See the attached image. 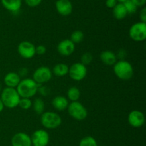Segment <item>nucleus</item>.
<instances>
[{"label":"nucleus","instance_id":"obj_1","mask_svg":"<svg viewBox=\"0 0 146 146\" xmlns=\"http://www.w3.org/2000/svg\"><path fill=\"white\" fill-rule=\"evenodd\" d=\"M16 89L20 97L31 98L38 92V84L33 79L27 78L21 80Z\"/></svg>","mask_w":146,"mask_h":146},{"label":"nucleus","instance_id":"obj_2","mask_svg":"<svg viewBox=\"0 0 146 146\" xmlns=\"http://www.w3.org/2000/svg\"><path fill=\"white\" fill-rule=\"evenodd\" d=\"M0 98L4 107L12 109L18 106L21 97L17 89L7 87L4 89Z\"/></svg>","mask_w":146,"mask_h":146},{"label":"nucleus","instance_id":"obj_3","mask_svg":"<svg viewBox=\"0 0 146 146\" xmlns=\"http://www.w3.org/2000/svg\"><path fill=\"white\" fill-rule=\"evenodd\" d=\"M113 71L115 75L122 80H129L134 74L133 67L125 60H120L114 64Z\"/></svg>","mask_w":146,"mask_h":146},{"label":"nucleus","instance_id":"obj_4","mask_svg":"<svg viewBox=\"0 0 146 146\" xmlns=\"http://www.w3.org/2000/svg\"><path fill=\"white\" fill-rule=\"evenodd\" d=\"M41 123L47 129H55L62 123L61 116L54 112H45L41 114Z\"/></svg>","mask_w":146,"mask_h":146},{"label":"nucleus","instance_id":"obj_5","mask_svg":"<svg viewBox=\"0 0 146 146\" xmlns=\"http://www.w3.org/2000/svg\"><path fill=\"white\" fill-rule=\"evenodd\" d=\"M67 109L70 116L78 121L85 120L88 115V112L86 107L78 101L71 102L68 104Z\"/></svg>","mask_w":146,"mask_h":146},{"label":"nucleus","instance_id":"obj_6","mask_svg":"<svg viewBox=\"0 0 146 146\" xmlns=\"http://www.w3.org/2000/svg\"><path fill=\"white\" fill-rule=\"evenodd\" d=\"M129 35L135 42H143L146 39V23L140 22L133 24L129 29Z\"/></svg>","mask_w":146,"mask_h":146},{"label":"nucleus","instance_id":"obj_7","mask_svg":"<svg viewBox=\"0 0 146 146\" xmlns=\"http://www.w3.org/2000/svg\"><path fill=\"white\" fill-rule=\"evenodd\" d=\"M68 74L72 80L75 81H81L86 76L87 68L86 65L81 62L74 63L68 68Z\"/></svg>","mask_w":146,"mask_h":146},{"label":"nucleus","instance_id":"obj_8","mask_svg":"<svg viewBox=\"0 0 146 146\" xmlns=\"http://www.w3.org/2000/svg\"><path fill=\"white\" fill-rule=\"evenodd\" d=\"M52 77V72L46 66L38 67L33 74V80L38 84H44L50 81Z\"/></svg>","mask_w":146,"mask_h":146},{"label":"nucleus","instance_id":"obj_9","mask_svg":"<svg viewBox=\"0 0 146 146\" xmlns=\"http://www.w3.org/2000/svg\"><path fill=\"white\" fill-rule=\"evenodd\" d=\"M30 137L33 146H47L49 143V134L42 129L34 131Z\"/></svg>","mask_w":146,"mask_h":146},{"label":"nucleus","instance_id":"obj_10","mask_svg":"<svg viewBox=\"0 0 146 146\" xmlns=\"http://www.w3.org/2000/svg\"><path fill=\"white\" fill-rule=\"evenodd\" d=\"M17 51L19 55L24 59H31L35 55L36 47L31 42L23 41L19 44Z\"/></svg>","mask_w":146,"mask_h":146},{"label":"nucleus","instance_id":"obj_11","mask_svg":"<svg viewBox=\"0 0 146 146\" xmlns=\"http://www.w3.org/2000/svg\"><path fill=\"white\" fill-rule=\"evenodd\" d=\"M57 50L61 55L67 57L74 53L75 50V44L70 39H66L58 43Z\"/></svg>","mask_w":146,"mask_h":146},{"label":"nucleus","instance_id":"obj_12","mask_svg":"<svg viewBox=\"0 0 146 146\" xmlns=\"http://www.w3.org/2000/svg\"><path fill=\"white\" fill-rule=\"evenodd\" d=\"M129 124L133 127H141L145 123V115L139 110H133L128 117Z\"/></svg>","mask_w":146,"mask_h":146},{"label":"nucleus","instance_id":"obj_13","mask_svg":"<svg viewBox=\"0 0 146 146\" xmlns=\"http://www.w3.org/2000/svg\"><path fill=\"white\" fill-rule=\"evenodd\" d=\"M12 146H32L31 137L24 133H17L11 138Z\"/></svg>","mask_w":146,"mask_h":146},{"label":"nucleus","instance_id":"obj_14","mask_svg":"<svg viewBox=\"0 0 146 146\" xmlns=\"http://www.w3.org/2000/svg\"><path fill=\"white\" fill-rule=\"evenodd\" d=\"M56 8L58 14L62 16H68L71 14L73 6L69 0H57Z\"/></svg>","mask_w":146,"mask_h":146},{"label":"nucleus","instance_id":"obj_15","mask_svg":"<svg viewBox=\"0 0 146 146\" xmlns=\"http://www.w3.org/2000/svg\"><path fill=\"white\" fill-rule=\"evenodd\" d=\"M100 59L104 64L108 66L114 65L117 62L116 54L110 50L103 51L100 54Z\"/></svg>","mask_w":146,"mask_h":146},{"label":"nucleus","instance_id":"obj_16","mask_svg":"<svg viewBox=\"0 0 146 146\" xmlns=\"http://www.w3.org/2000/svg\"><path fill=\"white\" fill-rule=\"evenodd\" d=\"M20 81H21L20 76L17 73L13 72L7 73L4 79V82L6 85L8 87H12V88H16Z\"/></svg>","mask_w":146,"mask_h":146},{"label":"nucleus","instance_id":"obj_17","mask_svg":"<svg viewBox=\"0 0 146 146\" xmlns=\"http://www.w3.org/2000/svg\"><path fill=\"white\" fill-rule=\"evenodd\" d=\"M52 105L58 111H63L68 107V101L66 97L58 95L53 99Z\"/></svg>","mask_w":146,"mask_h":146},{"label":"nucleus","instance_id":"obj_18","mask_svg":"<svg viewBox=\"0 0 146 146\" xmlns=\"http://www.w3.org/2000/svg\"><path fill=\"white\" fill-rule=\"evenodd\" d=\"M3 7L10 11H17L19 10L21 6V0H1Z\"/></svg>","mask_w":146,"mask_h":146},{"label":"nucleus","instance_id":"obj_19","mask_svg":"<svg viewBox=\"0 0 146 146\" xmlns=\"http://www.w3.org/2000/svg\"><path fill=\"white\" fill-rule=\"evenodd\" d=\"M113 14L114 17L118 20L123 19L128 15V12L125 9V6L123 3H118L115 5V7L113 9Z\"/></svg>","mask_w":146,"mask_h":146},{"label":"nucleus","instance_id":"obj_20","mask_svg":"<svg viewBox=\"0 0 146 146\" xmlns=\"http://www.w3.org/2000/svg\"><path fill=\"white\" fill-rule=\"evenodd\" d=\"M68 66L64 63H58L53 68V73L57 77H64L68 73Z\"/></svg>","mask_w":146,"mask_h":146},{"label":"nucleus","instance_id":"obj_21","mask_svg":"<svg viewBox=\"0 0 146 146\" xmlns=\"http://www.w3.org/2000/svg\"><path fill=\"white\" fill-rule=\"evenodd\" d=\"M81 96L79 89L76 87H71L67 91V97L71 102L78 101Z\"/></svg>","mask_w":146,"mask_h":146},{"label":"nucleus","instance_id":"obj_22","mask_svg":"<svg viewBox=\"0 0 146 146\" xmlns=\"http://www.w3.org/2000/svg\"><path fill=\"white\" fill-rule=\"evenodd\" d=\"M33 109H34V112L38 115H41L44 111L45 109V104L44 102L43 101L42 99L41 98H36L32 104Z\"/></svg>","mask_w":146,"mask_h":146},{"label":"nucleus","instance_id":"obj_23","mask_svg":"<svg viewBox=\"0 0 146 146\" xmlns=\"http://www.w3.org/2000/svg\"><path fill=\"white\" fill-rule=\"evenodd\" d=\"M79 146H98L97 142L92 136H86L81 140Z\"/></svg>","mask_w":146,"mask_h":146},{"label":"nucleus","instance_id":"obj_24","mask_svg":"<svg viewBox=\"0 0 146 146\" xmlns=\"http://www.w3.org/2000/svg\"><path fill=\"white\" fill-rule=\"evenodd\" d=\"M84 37V35L82 31L76 30V31H74V32H72V34H71L70 40H71L74 44H76V43H80L81 41H83Z\"/></svg>","mask_w":146,"mask_h":146},{"label":"nucleus","instance_id":"obj_25","mask_svg":"<svg viewBox=\"0 0 146 146\" xmlns=\"http://www.w3.org/2000/svg\"><path fill=\"white\" fill-rule=\"evenodd\" d=\"M18 106H19L23 110H29L32 106V102H31L30 98H25V97H21L19 102Z\"/></svg>","mask_w":146,"mask_h":146},{"label":"nucleus","instance_id":"obj_26","mask_svg":"<svg viewBox=\"0 0 146 146\" xmlns=\"http://www.w3.org/2000/svg\"><path fill=\"white\" fill-rule=\"evenodd\" d=\"M123 4L125 6L128 14H133V13H135V11H137L138 7H137L131 0H126V1H125V2L123 3Z\"/></svg>","mask_w":146,"mask_h":146},{"label":"nucleus","instance_id":"obj_27","mask_svg":"<svg viewBox=\"0 0 146 146\" xmlns=\"http://www.w3.org/2000/svg\"><path fill=\"white\" fill-rule=\"evenodd\" d=\"M81 63L84 65H87V64H89L90 63L92 62L93 60V55L89 52H86L81 56Z\"/></svg>","mask_w":146,"mask_h":146},{"label":"nucleus","instance_id":"obj_28","mask_svg":"<svg viewBox=\"0 0 146 146\" xmlns=\"http://www.w3.org/2000/svg\"><path fill=\"white\" fill-rule=\"evenodd\" d=\"M42 0H25V2L29 7H35L41 4Z\"/></svg>","mask_w":146,"mask_h":146},{"label":"nucleus","instance_id":"obj_29","mask_svg":"<svg viewBox=\"0 0 146 146\" xmlns=\"http://www.w3.org/2000/svg\"><path fill=\"white\" fill-rule=\"evenodd\" d=\"M46 52V48L45 46L42 45V44H40L36 47V54L43 55V54H45Z\"/></svg>","mask_w":146,"mask_h":146},{"label":"nucleus","instance_id":"obj_30","mask_svg":"<svg viewBox=\"0 0 146 146\" xmlns=\"http://www.w3.org/2000/svg\"><path fill=\"white\" fill-rule=\"evenodd\" d=\"M117 4H118L117 0H106V5L110 9H113Z\"/></svg>","mask_w":146,"mask_h":146},{"label":"nucleus","instance_id":"obj_31","mask_svg":"<svg viewBox=\"0 0 146 146\" xmlns=\"http://www.w3.org/2000/svg\"><path fill=\"white\" fill-rule=\"evenodd\" d=\"M140 19L141 20V22L146 23V8L143 7L142 10L140 12Z\"/></svg>","mask_w":146,"mask_h":146},{"label":"nucleus","instance_id":"obj_32","mask_svg":"<svg viewBox=\"0 0 146 146\" xmlns=\"http://www.w3.org/2000/svg\"><path fill=\"white\" fill-rule=\"evenodd\" d=\"M137 7H143L145 5L146 0H131Z\"/></svg>","mask_w":146,"mask_h":146},{"label":"nucleus","instance_id":"obj_33","mask_svg":"<svg viewBox=\"0 0 146 146\" xmlns=\"http://www.w3.org/2000/svg\"><path fill=\"white\" fill-rule=\"evenodd\" d=\"M4 104H3L2 101H1V98H0V113H1V112L3 110V109H4Z\"/></svg>","mask_w":146,"mask_h":146},{"label":"nucleus","instance_id":"obj_34","mask_svg":"<svg viewBox=\"0 0 146 146\" xmlns=\"http://www.w3.org/2000/svg\"><path fill=\"white\" fill-rule=\"evenodd\" d=\"M117 1H118V2H120V3H123V2H125L126 0H117Z\"/></svg>","mask_w":146,"mask_h":146},{"label":"nucleus","instance_id":"obj_35","mask_svg":"<svg viewBox=\"0 0 146 146\" xmlns=\"http://www.w3.org/2000/svg\"><path fill=\"white\" fill-rule=\"evenodd\" d=\"M0 89H1V87H0Z\"/></svg>","mask_w":146,"mask_h":146}]
</instances>
